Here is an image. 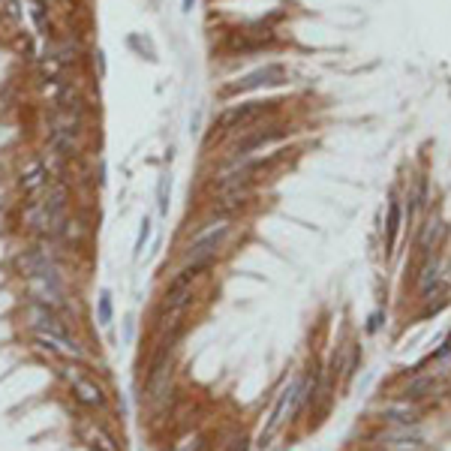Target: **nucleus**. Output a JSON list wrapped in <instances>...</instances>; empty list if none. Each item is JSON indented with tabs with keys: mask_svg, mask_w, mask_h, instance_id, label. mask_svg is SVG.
Wrapping results in <instances>:
<instances>
[{
	"mask_svg": "<svg viewBox=\"0 0 451 451\" xmlns=\"http://www.w3.org/2000/svg\"><path fill=\"white\" fill-rule=\"evenodd\" d=\"M232 232V220L229 217H211L208 223H202L199 229L190 235V241L184 244V253L181 259L184 262H196L202 268H214V262L220 256V250L226 244V238ZM181 262V265H184Z\"/></svg>",
	"mask_w": 451,
	"mask_h": 451,
	"instance_id": "1",
	"label": "nucleus"
},
{
	"mask_svg": "<svg viewBox=\"0 0 451 451\" xmlns=\"http://www.w3.org/2000/svg\"><path fill=\"white\" fill-rule=\"evenodd\" d=\"M57 376L69 385V394L79 406L91 409V412H103L108 406V388L84 370V364H75V361H60Z\"/></svg>",
	"mask_w": 451,
	"mask_h": 451,
	"instance_id": "2",
	"label": "nucleus"
},
{
	"mask_svg": "<svg viewBox=\"0 0 451 451\" xmlns=\"http://www.w3.org/2000/svg\"><path fill=\"white\" fill-rule=\"evenodd\" d=\"M271 108H274V103H262V99L229 106V108H226L223 115L217 118L214 130H217L220 135H238V133H244V130H250V127H256V123L265 118Z\"/></svg>",
	"mask_w": 451,
	"mask_h": 451,
	"instance_id": "3",
	"label": "nucleus"
},
{
	"mask_svg": "<svg viewBox=\"0 0 451 451\" xmlns=\"http://www.w3.org/2000/svg\"><path fill=\"white\" fill-rule=\"evenodd\" d=\"M283 139V130L280 127H250L244 133L235 135V142L229 145V160H244V157H256L259 147H265L271 142Z\"/></svg>",
	"mask_w": 451,
	"mask_h": 451,
	"instance_id": "4",
	"label": "nucleus"
},
{
	"mask_svg": "<svg viewBox=\"0 0 451 451\" xmlns=\"http://www.w3.org/2000/svg\"><path fill=\"white\" fill-rule=\"evenodd\" d=\"M292 391H295V382H289V385H283V388H280V391H277V397H274L271 416H268V421H265V428H262V430H259V436H256V445H259V448H268V445L274 442V436H277V433L283 430V424H286V421H289Z\"/></svg>",
	"mask_w": 451,
	"mask_h": 451,
	"instance_id": "5",
	"label": "nucleus"
},
{
	"mask_svg": "<svg viewBox=\"0 0 451 451\" xmlns=\"http://www.w3.org/2000/svg\"><path fill=\"white\" fill-rule=\"evenodd\" d=\"M286 82V67L280 64H265L253 72L241 75V79H235L232 84H226L223 94H250V91H259V87H274V84H283Z\"/></svg>",
	"mask_w": 451,
	"mask_h": 451,
	"instance_id": "6",
	"label": "nucleus"
},
{
	"mask_svg": "<svg viewBox=\"0 0 451 451\" xmlns=\"http://www.w3.org/2000/svg\"><path fill=\"white\" fill-rule=\"evenodd\" d=\"M52 178L55 174H52V169H48V162L43 157H28V162H24L21 172H18V186L28 199H36V196L45 193V186L52 184Z\"/></svg>",
	"mask_w": 451,
	"mask_h": 451,
	"instance_id": "7",
	"label": "nucleus"
},
{
	"mask_svg": "<svg viewBox=\"0 0 451 451\" xmlns=\"http://www.w3.org/2000/svg\"><path fill=\"white\" fill-rule=\"evenodd\" d=\"M376 421L379 424H418L421 421V406L416 403V400L391 397L376 409Z\"/></svg>",
	"mask_w": 451,
	"mask_h": 451,
	"instance_id": "8",
	"label": "nucleus"
},
{
	"mask_svg": "<svg viewBox=\"0 0 451 451\" xmlns=\"http://www.w3.org/2000/svg\"><path fill=\"white\" fill-rule=\"evenodd\" d=\"M436 388H440V373H436V370H418V367H412L406 385L400 388V397L421 403V400H428V397L436 391Z\"/></svg>",
	"mask_w": 451,
	"mask_h": 451,
	"instance_id": "9",
	"label": "nucleus"
},
{
	"mask_svg": "<svg viewBox=\"0 0 451 451\" xmlns=\"http://www.w3.org/2000/svg\"><path fill=\"white\" fill-rule=\"evenodd\" d=\"M82 442L91 451H121L118 436L111 433L106 424H99V421H87L84 424V428H82Z\"/></svg>",
	"mask_w": 451,
	"mask_h": 451,
	"instance_id": "10",
	"label": "nucleus"
},
{
	"mask_svg": "<svg viewBox=\"0 0 451 451\" xmlns=\"http://www.w3.org/2000/svg\"><path fill=\"white\" fill-rule=\"evenodd\" d=\"M442 235H445V229H442L440 217H430L428 223L421 226V232H418V253L421 256L436 253V247L442 244Z\"/></svg>",
	"mask_w": 451,
	"mask_h": 451,
	"instance_id": "11",
	"label": "nucleus"
},
{
	"mask_svg": "<svg viewBox=\"0 0 451 451\" xmlns=\"http://www.w3.org/2000/svg\"><path fill=\"white\" fill-rule=\"evenodd\" d=\"M115 322V295L111 289H99L96 292V325L99 328H111Z\"/></svg>",
	"mask_w": 451,
	"mask_h": 451,
	"instance_id": "12",
	"label": "nucleus"
},
{
	"mask_svg": "<svg viewBox=\"0 0 451 451\" xmlns=\"http://www.w3.org/2000/svg\"><path fill=\"white\" fill-rule=\"evenodd\" d=\"M214 442H211V436L202 433V430H190L184 433L178 442H172V451H211Z\"/></svg>",
	"mask_w": 451,
	"mask_h": 451,
	"instance_id": "13",
	"label": "nucleus"
},
{
	"mask_svg": "<svg viewBox=\"0 0 451 451\" xmlns=\"http://www.w3.org/2000/svg\"><path fill=\"white\" fill-rule=\"evenodd\" d=\"M397 235H400V202L391 199V205H388V226H385V253L391 256V250L397 244Z\"/></svg>",
	"mask_w": 451,
	"mask_h": 451,
	"instance_id": "14",
	"label": "nucleus"
},
{
	"mask_svg": "<svg viewBox=\"0 0 451 451\" xmlns=\"http://www.w3.org/2000/svg\"><path fill=\"white\" fill-rule=\"evenodd\" d=\"M18 4L28 9V16L33 18L36 30H40L43 36H48V28H52V24H48V9H45L43 0H18Z\"/></svg>",
	"mask_w": 451,
	"mask_h": 451,
	"instance_id": "15",
	"label": "nucleus"
},
{
	"mask_svg": "<svg viewBox=\"0 0 451 451\" xmlns=\"http://www.w3.org/2000/svg\"><path fill=\"white\" fill-rule=\"evenodd\" d=\"M150 235H154V223H150V217H142L139 235H135V247H133V259H135V262L145 256V247H147V241H150Z\"/></svg>",
	"mask_w": 451,
	"mask_h": 451,
	"instance_id": "16",
	"label": "nucleus"
},
{
	"mask_svg": "<svg viewBox=\"0 0 451 451\" xmlns=\"http://www.w3.org/2000/svg\"><path fill=\"white\" fill-rule=\"evenodd\" d=\"M169 190H172V178H169V174H162L160 186H157V211L162 217L169 214Z\"/></svg>",
	"mask_w": 451,
	"mask_h": 451,
	"instance_id": "17",
	"label": "nucleus"
},
{
	"mask_svg": "<svg viewBox=\"0 0 451 451\" xmlns=\"http://www.w3.org/2000/svg\"><path fill=\"white\" fill-rule=\"evenodd\" d=\"M250 448H253V440H250L247 433H235L229 442H223L220 451H250Z\"/></svg>",
	"mask_w": 451,
	"mask_h": 451,
	"instance_id": "18",
	"label": "nucleus"
},
{
	"mask_svg": "<svg viewBox=\"0 0 451 451\" xmlns=\"http://www.w3.org/2000/svg\"><path fill=\"white\" fill-rule=\"evenodd\" d=\"M388 451H433L424 440H409V442H397V445H391Z\"/></svg>",
	"mask_w": 451,
	"mask_h": 451,
	"instance_id": "19",
	"label": "nucleus"
},
{
	"mask_svg": "<svg viewBox=\"0 0 451 451\" xmlns=\"http://www.w3.org/2000/svg\"><path fill=\"white\" fill-rule=\"evenodd\" d=\"M382 319H385V313H382V310H376L373 316L367 319V334H376V331H379V328H382Z\"/></svg>",
	"mask_w": 451,
	"mask_h": 451,
	"instance_id": "20",
	"label": "nucleus"
},
{
	"mask_svg": "<svg viewBox=\"0 0 451 451\" xmlns=\"http://www.w3.org/2000/svg\"><path fill=\"white\" fill-rule=\"evenodd\" d=\"M448 355H451V337H448V340H445V343H442V346H440V349H436V352L430 355V361H445Z\"/></svg>",
	"mask_w": 451,
	"mask_h": 451,
	"instance_id": "21",
	"label": "nucleus"
},
{
	"mask_svg": "<svg viewBox=\"0 0 451 451\" xmlns=\"http://www.w3.org/2000/svg\"><path fill=\"white\" fill-rule=\"evenodd\" d=\"M133 334H135V319L127 316V322H123V343H130V340H133Z\"/></svg>",
	"mask_w": 451,
	"mask_h": 451,
	"instance_id": "22",
	"label": "nucleus"
},
{
	"mask_svg": "<svg viewBox=\"0 0 451 451\" xmlns=\"http://www.w3.org/2000/svg\"><path fill=\"white\" fill-rule=\"evenodd\" d=\"M193 6H196V0H184V4H181V12H193Z\"/></svg>",
	"mask_w": 451,
	"mask_h": 451,
	"instance_id": "23",
	"label": "nucleus"
},
{
	"mask_svg": "<svg viewBox=\"0 0 451 451\" xmlns=\"http://www.w3.org/2000/svg\"><path fill=\"white\" fill-rule=\"evenodd\" d=\"M376 451H388V448H376Z\"/></svg>",
	"mask_w": 451,
	"mask_h": 451,
	"instance_id": "24",
	"label": "nucleus"
}]
</instances>
